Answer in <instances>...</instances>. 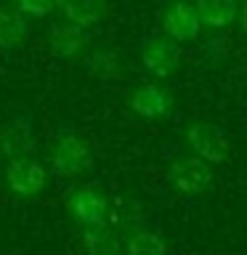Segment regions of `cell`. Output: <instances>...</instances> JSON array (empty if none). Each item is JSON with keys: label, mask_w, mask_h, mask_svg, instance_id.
<instances>
[{"label": "cell", "mask_w": 247, "mask_h": 255, "mask_svg": "<svg viewBox=\"0 0 247 255\" xmlns=\"http://www.w3.org/2000/svg\"><path fill=\"white\" fill-rule=\"evenodd\" d=\"M45 181H48V170L43 167V162L35 159L32 154L8 159V165H5V183H8V189H11L16 197H24V199H27V197H37L40 191L45 189Z\"/></svg>", "instance_id": "obj_5"}, {"label": "cell", "mask_w": 247, "mask_h": 255, "mask_svg": "<svg viewBox=\"0 0 247 255\" xmlns=\"http://www.w3.org/2000/svg\"><path fill=\"white\" fill-rule=\"evenodd\" d=\"M83 245L88 255H120L123 245H120L117 229L115 226H91L83 234Z\"/></svg>", "instance_id": "obj_15"}, {"label": "cell", "mask_w": 247, "mask_h": 255, "mask_svg": "<svg viewBox=\"0 0 247 255\" xmlns=\"http://www.w3.org/2000/svg\"><path fill=\"white\" fill-rule=\"evenodd\" d=\"M143 215H141V205L135 199H125L120 197L112 202V213H109V226H115L117 231H138L135 226H141Z\"/></svg>", "instance_id": "obj_16"}, {"label": "cell", "mask_w": 247, "mask_h": 255, "mask_svg": "<svg viewBox=\"0 0 247 255\" xmlns=\"http://www.w3.org/2000/svg\"><path fill=\"white\" fill-rule=\"evenodd\" d=\"M141 64L149 75L154 77H170L181 67V48L170 37H149L141 45Z\"/></svg>", "instance_id": "obj_7"}, {"label": "cell", "mask_w": 247, "mask_h": 255, "mask_svg": "<svg viewBox=\"0 0 247 255\" xmlns=\"http://www.w3.org/2000/svg\"><path fill=\"white\" fill-rule=\"evenodd\" d=\"M69 213L80 226H107L112 213V199L99 183H85L72 191L69 197Z\"/></svg>", "instance_id": "obj_3"}, {"label": "cell", "mask_w": 247, "mask_h": 255, "mask_svg": "<svg viewBox=\"0 0 247 255\" xmlns=\"http://www.w3.org/2000/svg\"><path fill=\"white\" fill-rule=\"evenodd\" d=\"M202 24L213 29H226L239 19V0H197Z\"/></svg>", "instance_id": "obj_13"}, {"label": "cell", "mask_w": 247, "mask_h": 255, "mask_svg": "<svg viewBox=\"0 0 247 255\" xmlns=\"http://www.w3.org/2000/svg\"><path fill=\"white\" fill-rule=\"evenodd\" d=\"M35 151V117L29 112H19L3 130H0V157L16 159Z\"/></svg>", "instance_id": "obj_6"}, {"label": "cell", "mask_w": 247, "mask_h": 255, "mask_svg": "<svg viewBox=\"0 0 247 255\" xmlns=\"http://www.w3.org/2000/svg\"><path fill=\"white\" fill-rule=\"evenodd\" d=\"M56 5H59V0H16V8L27 16H35V19L51 16Z\"/></svg>", "instance_id": "obj_18"}, {"label": "cell", "mask_w": 247, "mask_h": 255, "mask_svg": "<svg viewBox=\"0 0 247 255\" xmlns=\"http://www.w3.org/2000/svg\"><path fill=\"white\" fill-rule=\"evenodd\" d=\"M239 24H242V32L247 35V0L242 3V11H239Z\"/></svg>", "instance_id": "obj_19"}, {"label": "cell", "mask_w": 247, "mask_h": 255, "mask_svg": "<svg viewBox=\"0 0 247 255\" xmlns=\"http://www.w3.org/2000/svg\"><path fill=\"white\" fill-rule=\"evenodd\" d=\"M167 183L181 197H199L213 186V170L210 162L199 154L178 157L167 165Z\"/></svg>", "instance_id": "obj_2"}, {"label": "cell", "mask_w": 247, "mask_h": 255, "mask_svg": "<svg viewBox=\"0 0 247 255\" xmlns=\"http://www.w3.org/2000/svg\"><path fill=\"white\" fill-rule=\"evenodd\" d=\"M125 253L127 255H167V245L159 234H154V231L138 229L127 237Z\"/></svg>", "instance_id": "obj_17"}, {"label": "cell", "mask_w": 247, "mask_h": 255, "mask_svg": "<svg viewBox=\"0 0 247 255\" xmlns=\"http://www.w3.org/2000/svg\"><path fill=\"white\" fill-rule=\"evenodd\" d=\"M27 35H29L27 13L0 8V51L11 53V51H16V48H21Z\"/></svg>", "instance_id": "obj_12"}, {"label": "cell", "mask_w": 247, "mask_h": 255, "mask_svg": "<svg viewBox=\"0 0 247 255\" xmlns=\"http://www.w3.org/2000/svg\"><path fill=\"white\" fill-rule=\"evenodd\" d=\"M88 43H91V35H88V29L80 27V24H72L67 19L51 24L48 48H51V53L56 59H61V61L77 59V56L88 48Z\"/></svg>", "instance_id": "obj_10"}, {"label": "cell", "mask_w": 247, "mask_h": 255, "mask_svg": "<svg viewBox=\"0 0 247 255\" xmlns=\"http://www.w3.org/2000/svg\"><path fill=\"white\" fill-rule=\"evenodd\" d=\"M85 72L96 80L112 83V80H123L125 75V61L117 51H93L85 59Z\"/></svg>", "instance_id": "obj_14"}, {"label": "cell", "mask_w": 247, "mask_h": 255, "mask_svg": "<svg viewBox=\"0 0 247 255\" xmlns=\"http://www.w3.org/2000/svg\"><path fill=\"white\" fill-rule=\"evenodd\" d=\"M186 143H189V149L194 151V154L207 159L210 165H223L229 159V154H231L229 135L223 133L215 123H205V120L189 123V128H186Z\"/></svg>", "instance_id": "obj_4"}, {"label": "cell", "mask_w": 247, "mask_h": 255, "mask_svg": "<svg viewBox=\"0 0 247 255\" xmlns=\"http://www.w3.org/2000/svg\"><path fill=\"white\" fill-rule=\"evenodd\" d=\"M91 165V143L72 128H59L53 135L51 170L56 178H75Z\"/></svg>", "instance_id": "obj_1"}, {"label": "cell", "mask_w": 247, "mask_h": 255, "mask_svg": "<svg viewBox=\"0 0 247 255\" xmlns=\"http://www.w3.org/2000/svg\"><path fill=\"white\" fill-rule=\"evenodd\" d=\"M59 8L64 13V19L72 24H80V27L91 29L99 21L107 19L109 5L107 0H59Z\"/></svg>", "instance_id": "obj_11"}, {"label": "cell", "mask_w": 247, "mask_h": 255, "mask_svg": "<svg viewBox=\"0 0 247 255\" xmlns=\"http://www.w3.org/2000/svg\"><path fill=\"white\" fill-rule=\"evenodd\" d=\"M199 19L197 5L186 3V0H173L162 13V32L175 43H186V40H197L199 37Z\"/></svg>", "instance_id": "obj_8"}, {"label": "cell", "mask_w": 247, "mask_h": 255, "mask_svg": "<svg viewBox=\"0 0 247 255\" xmlns=\"http://www.w3.org/2000/svg\"><path fill=\"white\" fill-rule=\"evenodd\" d=\"M127 107L143 120H162L173 109V91L157 83L138 85L127 96Z\"/></svg>", "instance_id": "obj_9"}]
</instances>
